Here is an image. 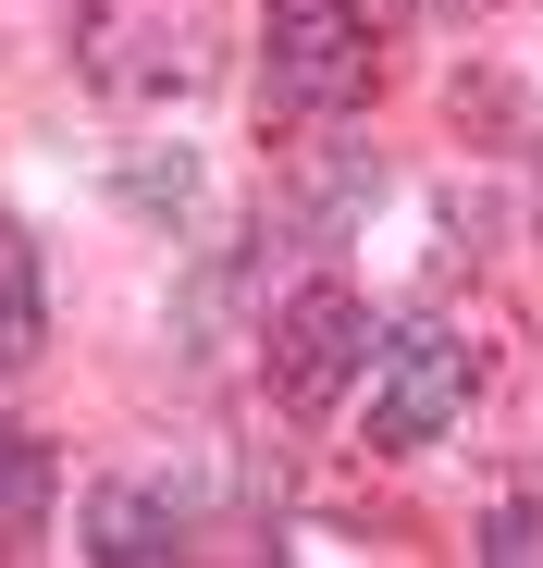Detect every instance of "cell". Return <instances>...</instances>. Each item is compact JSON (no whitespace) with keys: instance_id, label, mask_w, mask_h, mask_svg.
Returning a JSON list of instances; mask_svg holds the SVG:
<instances>
[{"instance_id":"cell-1","label":"cell","mask_w":543,"mask_h":568,"mask_svg":"<svg viewBox=\"0 0 543 568\" xmlns=\"http://www.w3.org/2000/svg\"><path fill=\"white\" fill-rule=\"evenodd\" d=\"M259 100L272 112H358L371 100V13L358 0H272L259 13Z\"/></svg>"},{"instance_id":"cell-2","label":"cell","mask_w":543,"mask_h":568,"mask_svg":"<svg viewBox=\"0 0 543 568\" xmlns=\"http://www.w3.org/2000/svg\"><path fill=\"white\" fill-rule=\"evenodd\" d=\"M470 384H482V358L444 334V322L383 334V346H371V445H383V457L444 445V433H458V408H470Z\"/></svg>"},{"instance_id":"cell-3","label":"cell","mask_w":543,"mask_h":568,"mask_svg":"<svg viewBox=\"0 0 543 568\" xmlns=\"http://www.w3.org/2000/svg\"><path fill=\"white\" fill-rule=\"evenodd\" d=\"M259 371H272V396H285L297 420H321V408L358 384V371H371V310H358L346 284H297V297L272 310Z\"/></svg>"},{"instance_id":"cell-4","label":"cell","mask_w":543,"mask_h":568,"mask_svg":"<svg viewBox=\"0 0 543 568\" xmlns=\"http://www.w3.org/2000/svg\"><path fill=\"white\" fill-rule=\"evenodd\" d=\"M50 495H62V457H50L25 420H0V556H38Z\"/></svg>"},{"instance_id":"cell-5","label":"cell","mask_w":543,"mask_h":568,"mask_svg":"<svg viewBox=\"0 0 543 568\" xmlns=\"http://www.w3.org/2000/svg\"><path fill=\"white\" fill-rule=\"evenodd\" d=\"M50 346V284H38V235L0 211V371H38Z\"/></svg>"},{"instance_id":"cell-6","label":"cell","mask_w":543,"mask_h":568,"mask_svg":"<svg viewBox=\"0 0 543 568\" xmlns=\"http://www.w3.org/2000/svg\"><path fill=\"white\" fill-rule=\"evenodd\" d=\"M173 544H186V519H173L161 495H100V507H86V556H112V568H148Z\"/></svg>"},{"instance_id":"cell-7","label":"cell","mask_w":543,"mask_h":568,"mask_svg":"<svg viewBox=\"0 0 543 568\" xmlns=\"http://www.w3.org/2000/svg\"><path fill=\"white\" fill-rule=\"evenodd\" d=\"M124 199H136V211H186V199H198V161H173V173L136 161V173H124Z\"/></svg>"},{"instance_id":"cell-8","label":"cell","mask_w":543,"mask_h":568,"mask_svg":"<svg viewBox=\"0 0 543 568\" xmlns=\"http://www.w3.org/2000/svg\"><path fill=\"white\" fill-rule=\"evenodd\" d=\"M482 556H543V507H494V531H482Z\"/></svg>"}]
</instances>
